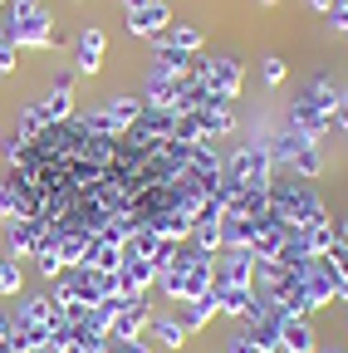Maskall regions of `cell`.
I'll return each mask as SVG.
<instances>
[{
  "label": "cell",
  "mask_w": 348,
  "mask_h": 353,
  "mask_svg": "<svg viewBox=\"0 0 348 353\" xmlns=\"http://www.w3.org/2000/svg\"><path fill=\"white\" fill-rule=\"evenodd\" d=\"M270 211L294 231H309L319 221H329V206L314 192V182H299V176H275L270 182Z\"/></svg>",
  "instance_id": "6da1fadb"
},
{
  "label": "cell",
  "mask_w": 348,
  "mask_h": 353,
  "mask_svg": "<svg viewBox=\"0 0 348 353\" xmlns=\"http://www.w3.org/2000/svg\"><path fill=\"white\" fill-rule=\"evenodd\" d=\"M0 34L15 39L20 50H54V15L39 6V0H6V25Z\"/></svg>",
  "instance_id": "7a4b0ae2"
},
{
  "label": "cell",
  "mask_w": 348,
  "mask_h": 353,
  "mask_svg": "<svg viewBox=\"0 0 348 353\" xmlns=\"http://www.w3.org/2000/svg\"><path fill=\"white\" fill-rule=\"evenodd\" d=\"M192 79H201V83L211 88V99L231 103V99L240 94V83H245V69H240V59H231V54H192Z\"/></svg>",
  "instance_id": "3957f363"
},
{
  "label": "cell",
  "mask_w": 348,
  "mask_h": 353,
  "mask_svg": "<svg viewBox=\"0 0 348 353\" xmlns=\"http://www.w3.org/2000/svg\"><path fill=\"white\" fill-rule=\"evenodd\" d=\"M226 172L240 176L245 187H270L275 182V157L265 143H240L231 157H226Z\"/></svg>",
  "instance_id": "277c9868"
},
{
  "label": "cell",
  "mask_w": 348,
  "mask_h": 353,
  "mask_svg": "<svg viewBox=\"0 0 348 353\" xmlns=\"http://www.w3.org/2000/svg\"><path fill=\"white\" fill-rule=\"evenodd\" d=\"M147 290H157V265L143 255H123L118 265V299H147Z\"/></svg>",
  "instance_id": "5b68a950"
},
{
  "label": "cell",
  "mask_w": 348,
  "mask_h": 353,
  "mask_svg": "<svg viewBox=\"0 0 348 353\" xmlns=\"http://www.w3.org/2000/svg\"><path fill=\"white\" fill-rule=\"evenodd\" d=\"M192 79V74H187ZM187 79H172V74H162V69H147V79H143V108H162V113H182V83Z\"/></svg>",
  "instance_id": "8992f818"
},
{
  "label": "cell",
  "mask_w": 348,
  "mask_h": 353,
  "mask_svg": "<svg viewBox=\"0 0 348 353\" xmlns=\"http://www.w3.org/2000/svg\"><path fill=\"white\" fill-rule=\"evenodd\" d=\"M45 221H30V216H15V221H6V255H15V260H34L39 255V245H45Z\"/></svg>",
  "instance_id": "52a82bcc"
},
{
  "label": "cell",
  "mask_w": 348,
  "mask_h": 353,
  "mask_svg": "<svg viewBox=\"0 0 348 353\" xmlns=\"http://www.w3.org/2000/svg\"><path fill=\"white\" fill-rule=\"evenodd\" d=\"M103 54H108V34H103V25L79 30V39H74V74L94 79V74L103 69Z\"/></svg>",
  "instance_id": "ba28073f"
},
{
  "label": "cell",
  "mask_w": 348,
  "mask_h": 353,
  "mask_svg": "<svg viewBox=\"0 0 348 353\" xmlns=\"http://www.w3.org/2000/svg\"><path fill=\"white\" fill-rule=\"evenodd\" d=\"M123 15H127V34H138V39H157L172 25V6H167V0H143V6L123 10Z\"/></svg>",
  "instance_id": "9c48e42d"
},
{
  "label": "cell",
  "mask_w": 348,
  "mask_h": 353,
  "mask_svg": "<svg viewBox=\"0 0 348 353\" xmlns=\"http://www.w3.org/2000/svg\"><path fill=\"white\" fill-rule=\"evenodd\" d=\"M147 329H152V304L138 299V304H127L123 314L113 319L108 339H113V343H133V339H147Z\"/></svg>",
  "instance_id": "30bf717a"
},
{
  "label": "cell",
  "mask_w": 348,
  "mask_h": 353,
  "mask_svg": "<svg viewBox=\"0 0 348 353\" xmlns=\"http://www.w3.org/2000/svg\"><path fill=\"white\" fill-rule=\"evenodd\" d=\"M289 128H299L304 138H314V143H319L324 132L334 128V118H329L324 108H314V103L304 99V94H294V103H289Z\"/></svg>",
  "instance_id": "8fae6325"
},
{
  "label": "cell",
  "mask_w": 348,
  "mask_h": 353,
  "mask_svg": "<svg viewBox=\"0 0 348 353\" xmlns=\"http://www.w3.org/2000/svg\"><path fill=\"white\" fill-rule=\"evenodd\" d=\"M216 280L221 285H255V255L250 250H221L216 255Z\"/></svg>",
  "instance_id": "7c38bea8"
},
{
  "label": "cell",
  "mask_w": 348,
  "mask_h": 353,
  "mask_svg": "<svg viewBox=\"0 0 348 353\" xmlns=\"http://www.w3.org/2000/svg\"><path fill=\"white\" fill-rule=\"evenodd\" d=\"M39 108H45L50 123H69V118H74V74H59V79L50 83V94L39 99Z\"/></svg>",
  "instance_id": "4fadbf2b"
},
{
  "label": "cell",
  "mask_w": 348,
  "mask_h": 353,
  "mask_svg": "<svg viewBox=\"0 0 348 353\" xmlns=\"http://www.w3.org/2000/svg\"><path fill=\"white\" fill-rule=\"evenodd\" d=\"M152 50H182V54H201V30L187 25V20H172L157 39H152Z\"/></svg>",
  "instance_id": "5bb4252c"
},
{
  "label": "cell",
  "mask_w": 348,
  "mask_h": 353,
  "mask_svg": "<svg viewBox=\"0 0 348 353\" xmlns=\"http://www.w3.org/2000/svg\"><path fill=\"white\" fill-rule=\"evenodd\" d=\"M216 294H221V314H231V319H240V324L260 309L250 285H221V280H216Z\"/></svg>",
  "instance_id": "9a60e30c"
},
{
  "label": "cell",
  "mask_w": 348,
  "mask_h": 353,
  "mask_svg": "<svg viewBox=\"0 0 348 353\" xmlns=\"http://www.w3.org/2000/svg\"><path fill=\"white\" fill-rule=\"evenodd\" d=\"M280 339H285V353H319V334H314L309 314L285 319V324H280Z\"/></svg>",
  "instance_id": "2e32d148"
},
{
  "label": "cell",
  "mask_w": 348,
  "mask_h": 353,
  "mask_svg": "<svg viewBox=\"0 0 348 353\" xmlns=\"http://www.w3.org/2000/svg\"><path fill=\"white\" fill-rule=\"evenodd\" d=\"M147 226L157 231V241H187V236H192V216L177 211V206H167V211L147 216Z\"/></svg>",
  "instance_id": "e0dca14e"
},
{
  "label": "cell",
  "mask_w": 348,
  "mask_h": 353,
  "mask_svg": "<svg viewBox=\"0 0 348 353\" xmlns=\"http://www.w3.org/2000/svg\"><path fill=\"white\" fill-rule=\"evenodd\" d=\"M304 143H314V138H304V132H299V128H289V123L275 132V138H265V148H270L275 167H289V162H294V152H299Z\"/></svg>",
  "instance_id": "ac0fdd59"
},
{
  "label": "cell",
  "mask_w": 348,
  "mask_h": 353,
  "mask_svg": "<svg viewBox=\"0 0 348 353\" xmlns=\"http://www.w3.org/2000/svg\"><path fill=\"white\" fill-rule=\"evenodd\" d=\"M289 176H299V182H314V176H324V148L319 143H304L289 162Z\"/></svg>",
  "instance_id": "d6986e66"
},
{
  "label": "cell",
  "mask_w": 348,
  "mask_h": 353,
  "mask_svg": "<svg viewBox=\"0 0 348 353\" xmlns=\"http://www.w3.org/2000/svg\"><path fill=\"white\" fill-rule=\"evenodd\" d=\"M216 314H221V294H216V285H211L201 299H192V304H187V329L196 334V329H206Z\"/></svg>",
  "instance_id": "ffe728a7"
},
{
  "label": "cell",
  "mask_w": 348,
  "mask_h": 353,
  "mask_svg": "<svg viewBox=\"0 0 348 353\" xmlns=\"http://www.w3.org/2000/svg\"><path fill=\"white\" fill-rule=\"evenodd\" d=\"M45 128H50V118H45V108H39V103H25V108L15 113V138H25V143H34Z\"/></svg>",
  "instance_id": "44dd1931"
},
{
  "label": "cell",
  "mask_w": 348,
  "mask_h": 353,
  "mask_svg": "<svg viewBox=\"0 0 348 353\" xmlns=\"http://www.w3.org/2000/svg\"><path fill=\"white\" fill-rule=\"evenodd\" d=\"M6 294H25V265L0 250V299Z\"/></svg>",
  "instance_id": "7402d4cb"
},
{
  "label": "cell",
  "mask_w": 348,
  "mask_h": 353,
  "mask_svg": "<svg viewBox=\"0 0 348 353\" xmlns=\"http://www.w3.org/2000/svg\"><path fill=\"white\" fill-rule=\"evenodd\" d=\"M147 334H157L162 348H182L192 329H187V319H157V314H152V329H147Z\"/></svg>",
  "instance_id": "603a6c76"
},
{
  "label": "cell",
  "mask_w": 348,
  "mask_h": 353,
  "mask_svg": "<svg viewBox=\"0 0 348 353\" xmlns=\"http://www.w3.org/2000/svg\"><path fill=\"white\" fill-rule=\"evenodd\" d=\"M15 216H20V182H15V172H0V226Z\"/></svg>",
  "instance_id": "cb8c5ba5"
},
{
  "label": "cell",
  "mask_w": 348,
  "mask_h": 353,
  "mask_svg": "<svg viewBox=\"0 0 348 353\" xmlns=\"http://www.w3.org/2000/svg\"><path fill=\"white\" fill-rule=\"evenodd\" d=\"M304 241H309V255L334 250V216H329V221H319V226H309V231H304Z\"/></svg>",
  "instance_id": "d4e9b609"
},
{
  "label": "cell",
  "mask_w": 348,
  "mask_h": 353,
  "mask_svg": "<svg viewBox=\"0 0 348 353\" xmlns=\"http://www.w3.org/2000/svg\"><path fill=\"white\" fill-rule=\"evenodd\" d=\"M20 64V44L15 39H6V34H0V74H10Z\"/></svg>",
  "instance_id": "484cf974"
},
{
  "label": "cell",
  "mask_w": 348,
  "mask_h": 353,
  "mask_svg": "<svg viewBox=\"0 0 348 353\" xmlns=\"http://www.w3.org/2000/svg\"><path fill=\"white\" fill-rule=\"evenodd\" d=\"M0 353H15V319L0 309Z\"/></svg>",
  "instance_id": "4316f807"
},
{
  "label": "cell",
  "mask_w": 348,
  "mask_h": 353,
  "mask_svg": "<svg viewBox=\"0 0 348 353\" xmlns=\"http://www.w3.org/2000/svg\"><path fill=\"white\" fill-rule=\"evenodd\" d=\"M285 74H289V69H285V59H280V54H270V59H265V83H270V88H280V83H285Z\"/></svg>",
  "instance_id": "83f0119b"
},
{
  "label": "cell",
  "mask_w": 348,
  "mask_h": 353,
  "mask_svg": "<svg viewBox=\"0 0 348 353\" xmlns=\"http://www.w3.org/2000/svg\"><path fill=\"white\" fill-rule=\"evenodd\" d=\"M226 353H255V343H250V334L240 329V334H231V343H226Z\"/></svg>",
  "instance_id": "f1b7e54d"
},
{
  "label": "cell",
  "mask_w": 348,
  "mask_h": 353,
  "mask_svg": "<svg viewBox=\"0 0 348 353\" xmlns=\"http://www.w3.org/2000/svg\"><path fill=\"white\" fill-rule=\"evenodd\" d=\"M334 245H343V250H348V216H338V221H334Z\"/></svg>",
  "instance_id": "f546056e"
},
{
  "label": "cell",
  "mask_w": 348,
  "mask_h": 353,
  "mask_svg": "<svg viewBox=\"0 0 348 353\" xmlns=\"http://www.w3.org/2000/svg\"><path fill=\"white\" fill-rule=\"evenodd\" d=\"M334 128H343V132H348V94H343V99H338V108H334Z\"/></svg>",
  "instance_id": "4dcf8cb0"
},
{
  "label": "cell",
  "mask_w": 348,
  "mask_h": 353,
  "mask_svg": "<svg viewBox=\"0 0 348 353\" xmlns=\"http://www.w3.org/2000/svg\"><path fill=\"white\" fill-rule=\"evenodd\" d=\"M329 25H334V30H343V34H348V10H343V6H334V10H329Z\"/></svg>",
  "instance_id": "1f68e13d"
},
{
  "label": "cell",
  "mask_w": 348,
  "mask_h": 353,
  "mask_svg": "<svg viewBox=\"0 0 348 353\" xmlns=\"http://www.w3.org/2000/svg\"><path fill=\"white\" fill-rule=\"evenodd\" d=\"M309 6H314V10H319V15H329V10H334V6H338V0H309Z\"/></svg>",
  "instance_id": "d6a6232c"
},
{
  "label": "cell",
  "mask_w": 348,
  "mask_h": 353,
  "mask_svg": "<svg viewBox=\"0 0 348 353\" xmlns=\"http://www.w3.org/2000/svg\"><path fill=\"white\" fill-rule=\"evenodd\" d=\"M133 6H143V0H123V10H133Z\"/></svg>",
  "instance_id": "836d02e7"
},
{
  "label": "cell",
  "mask_w": 348,
  "mask_h": 353,
  "mask_svg": "<svg viewBox=\"0 0 348 353\" xmlns=\"http://www.w3.org/2000/svg\"><path fill=\"white\" fill-rule=\"evenodd\" d=\"M260 6H280V0H260Z\"/></svg>",
  "instance_id": "e575fe53"
},
{
  "label": "cell",
  "mask_w": 348,
  "mask_h": 353,
  "mask_svg": "<svg viewBox=\"0 0 348 353\" xmlns=\"http://www.w3.org/2000/svg\"><path fill=\"white\" fill-rule=\"evenodd\" d=\"M324 353H343V348H324Z\"/></svg>",
  "instance_id": "d590c367"
},
{
  "label": "cell",
  "mask_w": 348,
  "mask_h": 353,
  "mask_svg": "<svg viewBox=\"0 0 348 353\" xmlns=\"http://www.w3.org/2000/svg\"><path fill=\"white\" fill-rule=\"evenodd\" d=\"M338 6H343V10H348V0H338Z\"/></svg>",
  "instance_id": "8d00e7d4"
}]
</instances>
